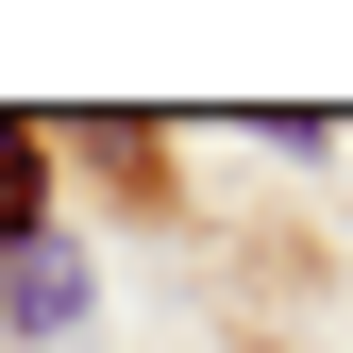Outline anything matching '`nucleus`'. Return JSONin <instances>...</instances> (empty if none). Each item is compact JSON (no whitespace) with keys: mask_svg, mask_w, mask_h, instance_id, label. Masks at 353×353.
Returning a JSON list of instances; mask_svg holds the SVG:
<instances>
[{"mask_svg":"<svg viewBox=\"0 0 353 353\" xmlns=\"http://www.w3.org/2000/svg\"><path fill=\"white\" fill-rule=\"evenodd\" d=\"M68 320H84V270H68V252H51V236L0 252V336H68Z\"/></svg>","mask_w":353,"mask_h":353,"instance_id":"f257e3e1","label":"nucleus"},{"mask_svg":"<svg viewBox=\"0 0 353 353\" xmlns=\"http://www.w3.org/2000/svg\"><path fill=\"white\" fill-rule=\"evenodd\" d=\"M34 236H51V152L0 118V252H34Z\"/></svg>","mask_w":353,"mask_h":353,"instance_id":"f03ea898","label":"nucleus"}]
</instances>
